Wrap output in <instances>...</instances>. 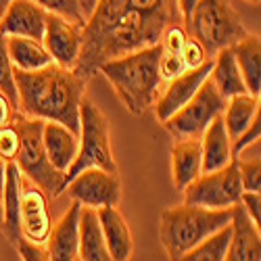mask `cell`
<instances>
[{
  "label": "cell",
  "mask_w": 261,
  "mask_h": 261,
  "mask_svg": "<svg viewBox=\"0 0 261 261\" xmlns=\"http://www.w3.org/2000/svg\"><path fill=\"white\" fill-rule=\"evenodd\" d=\"M171 25H182L178 0H96L73 71L88 82L105 61L157 44Z\"/></svg>",
  "instance_id": "6da1fadb"
},
{
  "label": "cell",
  "mask_w": 261,
  "mask_h": 261,
  "mask_svg": "<svg viewBox=\"0 0 261 261\" xmlns=\"http://www.w3.org/2000/svg\"><path fill=\"white\" fill-rule=\"evenodd\" d=\"M21 115L59 121L80 134V102L86 94V80L55 61L36 71L13 69Z\"/></svg>",
  "instance_id": "7a4b0ae2"
},
{
  "label": "cell",
  "mask_w": 261,
  "mask_h": 261,
  "mask_svg": "<svg viewBox=\"0 0 261 261\" xmlns=\"http://www.w3.org/2000/svg\"><path fill=\"white\" fill-rule=\"evenodd\" d=\"M159 59L161 42L105 61L98 67L132 115H144L148 109H153L161 92L163 80L159 71Z\"/></svg>",
  "instance_id": "3957f363"
},
{
  "label": "cell",
  "mask_w": 261,
  "mask_h": 261,
  "mask_svg": "<svg viewBox=\"0 0 261 261\" xmlns=\"http://www.w3.org/2000/svg\"><path fill=\"white\" fill-rule=\"evenodd\" d=\"M232 207L209 209L199 205H173L163 209L159 222V238L169 259H182L194 245L211 232L230 224Z\"/></svg>",
  "instance_id": "277c9868"
},
{
  "label": "cell",
  "mask_w": 261,
  "mask_h": 261,
  "mask_svg": "<svg viewBox=\"0 0 261 261\" xmlns=\"http://www.w3.org/2000/svg\"><path fill=\"white\" fill-rule=\"evenodd\" d=\"M182 25L186 34L205 48L207 57H213L222 48L234 46L249 34L230 0H197L190 17Z\"/></svg>",
  "instance_id": "5b68a950"
},
{
  "label": "cell",
  "mask_w": 261,
  "mask_h": 261,
  "mask_svg": "<svg viewBox=\"0 0 261 261\" xmlns=\"http://www.w3.org/2000/svg\"><path fill=\"white\" fill-rule=\"evenodd\" d=\"M80 144L73 163L65 171V182H69L75 173L86 167H100L107 171H119L111 148V123L100 107L86 96L80 102Z\"/></svg>",
  "instance_id": "8992f818"
},
{
  "label": "cell",
  "mask_w": 261,
  "mask_h": 261,
  "mask_svg": "<svg viewBox=\"0 0 261 261\" xmlns=\"http://www.w3.org/2000/svg\"><path fill=\"white\" fill-rule=\"evenodd\" d=\"M15 125L19 129V138H21L19 153L15 157L19 171L23 173L25 178H30L32 182H36L50 199L61 197L67 182H65V171L57 169L46 155L44 142H42V127H44V121L25 117L19 113L15 119Z\"/></svg>",
  "instance_id": "52a82bcc"
},
{
  "label": "cell",
  "mask_w": 261,
  "mask_h": 261,
  "mask_svg": "<svg viewBox=\"0 0 261 261\" xmlns=\"http://www.w3.org/2000/svg\"><path fill=\"white\" fill-rule=\"evenodd\" d=\"M226 100L228 98L215 88L211 77H207L199 86V90L192 94V98L163 121V127L176 140L178 138H201L207 125L217 115L224 113Z\"/></svg>",
  "instance_id": "ba28073f"
},
{
  "label": "cell",
  "mask_w": 261,
  "mask_h": 261,
  "mask_svg": "<svg viewBox=\"0 0 261 261\" xmlns=\"http://www.w3.org/2000/svg\"><path fill=\"white\" fill-rule=\"evenodd\" d=\"M184 203L209 209H224L238 203L243 194V182L236 159L215 171H201L184 190Z\"/></svg>",
  "instance_id": "9c48e42d"
},
{
  "label": "cell",
  "mask_w": 261,
  "mask_h": 261,
  "mask_svg": "<svg viewBox=\"0 0 261 261\" xmlns=\"http://www.w3.org/2000/svg\"><path fill=\"white\" fill-rule=\"evenodd\" d=\"M65 190L71 201L86 207H119L121 203V178L119 171H107L100 167H86L67 182Z\"/></svg>",
  "instance_id": "30bf717a"
},
{
  "label": "cell",
  "mask_w": 261,
  "mask_h": 261,
  "mask_svg": "<svg viewBox=\"0 0 261 261\" xmlns=\"http://www.w3.org/2000/svg\"><path fill=\"white\" fill-rule=\"evenodd\" d=\"M50 197L36 182L21 173L19 178V224L28 241L46 245L53 228Z\"/></svg>",
  "instance_id": "8fae6325"
},
{
  "label": "cell",
  "mask_w": 261,
  "mask_h": 261,
  "mask_svg": "<svg viewBox=\"0 0 261 261\" xmlns=\"http://www.w3.org/2000/svg\"><path fill=\"white\" fill-rule=\"evenodd\" d=\"M211 67H213V57L207 59L203 65H199V67L186 69L180 75L167 80L165 86H161V92L153 105L155 117L163 123L169 115L176 113L180 107H184L192 98V94L199 90V86L209 77Z\"/></svg>",
  "instance_id": "7c38bea8"
},
{
  "label": "cell",
  "mask_w": 261,
  "mask_h": 261,
  "mask_svg": "<svg viewBox=\"0 0 261 261\" xmlns=\"http://www.w3.org/2000/svg\"><path fill=\"white\" fill-rule=\"evenodd\" d=\"M82 30L80 25L71 23L69 19H65L57 13L46 15V28H44V38L42 44L48 50L50 59L57 65L73 69L80 50H82Z\"/></svg>",
  "instance_id": "4fadbf2b"
},
{
  "label": "cell",
  "mask_w": 261,
  "mask_h": 261,
  "mask_svg": "<svg viewBox=\"0 0 261 261\" xmlns=\"http://www.w3.org/2000/svg\"><path fill=\"white\" fill-rule=\"evenodd\" d=\"M46 15L48 11H44L34 0H13L0 19V32L5 36H23L42 42Z\"/></svg>",
  "instance_id": "5bb4252c"
},
{
  "label": "cell",
  "mask_w": 261,
  "mask_h": 261,
  "mask_svg": "<svg viewBox=\"0 0 261 261\" xmlns=\"http://www.w3.org/2000/svg\"><path fill=\"white\" fill-rule=\"evenodd\" d=\"M230 247L226 253L228 261H259L261 259V234L259 226L247 215L241 203L232 205L230 217Z\"/></svg>",
  "instance_id": "9a60e30c"
},
{
  "label": "cell",
  "mask_w": 261,
  "mask_h": 261,
  "mask_svg": "<svg viewBox=\"0 0 261 261\" xmlns=\"http://www.w3.org/2000/svg\"><path fill=\"white\" fill-rule=\"evenodd\" d=\"M80 209L82 203L73 201L71 207L61 215V220L53 224L46 251L53 261H75L80 259Z\"/></svg>",
  "instance_id": "2e32d148"
},
{
  "label": "cell",
  "mask_w": 261,
  "mask_h": 261,
  "mask_svg": "<svg viewBox=\"0 0 261 261\" xmlns=\"http://www.w3.org/2000/svg\"><path fill=\"white\" fill-rule=\"evenodd\" d=\"M96 213H98V222L102 228L109 257L115 261H127L134 253V236L125 222V217L117 207H100L96 209Z\"/></svg>",
  "instance_id": "e0dca14e"
},
{
  "label": "cell",
  "mask_w": 261,
  "mask_h": 261,
  "mask_svg": "<svg viewBox=\"0 0 261 261\" xmlns=\"http://www.w3.org/2000/svg\"><path fill=\"white\" fill-rule=\"evenodd\" d=\"M42 142H44L50 163L61 171H67V167L73 163L77 155V144H80L77 134L59 121H44Z\"/></svg>",
  "instance_id": "ac0fdd59"
},
{
  "label": "cell",
  "mask_w": 261,
  "mask_h": 261,
  "mask_svg": "<svg viewBox=\"0 0 261 261\" xmlns=\"http://www.w3.org/2000/svg\"><path fill=\"white\" fill-rule=\"evenodd\" d=\"M232 161V140L222 115H217L201 134V171H215Z\"/></svg>",
  "instance_id": "d6986e66"
},
{
  "label": "cell",
  "mask_w": 261,
  "mask_h": 261,
  "mask_svg": "<svg viewBox=\"0 0 261 261\" xmlns=\"http://www.w3.org/2000/svg\"><path fill=\"white\" fill-rule=\"evenodd\" d=\"M19 178H21V171L17 163L9 161L5 169V184H3V190H0V199H3V224L0 226L5 228L7 241L13 247H17L25 238L19 224Z\"/></svg>",
  "instance_id": "ffe728a7"
},
{
  "label": "cell",
  "mask_w": 261,
  "mask_h": 261,
  "mask_svg": "<svg viewBox=\"0 0 261 261\" xmlns=\"http://www.w3.org/2000/svg\"><path fill=\"white\" fill-rule=\"evenodd\" d=\"M201 173V138H178L171 146V176L184 190Z\"/></svg>",
  "instance_id": "44dd1931"
},
{
  "label": "cell",
  "mask_w": 261,
  "mask_h": 261,
  "mask_svg": "<svg viewBox=\"0 0 261 261\" xmlns=\"http://www.w3.org/2000/svg\"><path fill=\"white\" fill-rule=\"evenodd\" d=\"M238 69L243 73L247 92L259 96L261 92V38L259 34H247L232 46Z\"/></svg>",
  "instance_id": "7402d4cb"
},
{
  "label": "cell",
  "mask_w": 261,
  "mask_h": 261,
  "mask_svg": "<svg viewBox=\"0 0 261 261\" xmlns=\"http://www.w3.org/2000/svg\"><path fill=\"white\" fill-rule=\"evenodd\" d=\"M80 259L82 261H107L111 259L105 245L98 213L92 207L82 205L80 209Z\"/></svg>",
  "instance_id": "603a6c76"
},
{
  "label": "cell",
  "mask_w": 261,
  "mask_h": 261,
  "mask_svg": "<svg viewBox=\"0 0 261 261\" xmlns=\"http://www.w3.org/2000/svg\"><path fill=\"white\" fill-rule=\"evenodd\" d=\"M209 77L215 84V88L220 90L226 98L247 92V86H245L241 69H238V63H236V57L232 53V46L222 48V50H217L213 55V67H211Z\"/></svg>",
  "instance_id": "cb8c5ba5"
},
{
  "label": "cell",
  "mask_w": 261,
  "mask_h": 261,
  "mask_svg": "<svg viewBox=\"0 0 261 261\" xmlns=\"http://www.w3.org/2000/svg\"><path fill=\"white\" fill-rule=\"evenodd\" d=\"M7 50H9V59L13 63V69L36 71L40 67H46L48 63H53L44 44L38 40H32V38L7 36Z\"/></svg>",
  "instance_id": "d4e9b609"
},
{
  "label": "cell",
  "mask_w": 261,
  "mask_h": 261,
  "mask_svg": "<svg viewBox=\"0 0 261 261\" xmlns=\"http://www.w3.org/2000/svg\"><path fill=\"white\" fill-rule=\"evenodd\" d=\"M261 111L259 107V96H253L249 92L245 94H234L226 100V109L222 113L226 132L230 140L234 142L238 136L245 132V127L251 123V119Z\"/></svg>",
  "instance_id": "484cf974"
},
{
  "label": "cell",
  "mask_w": 261,
  "mask_h": 261,
  "mask_svg": "<svg viewBox=\"0 0 261 261\" xmlns=\"http://www.w3.org/2000/svg\"><path fill=\"white\" fill-rule=\"evenodd\" d=\"M230 236H232V228L230 224H226L224 228L211 232L207 238L199 245H194L182 259L188 261H224L228 247H230Z\"/></svg>",
  "instance_id": "4316f807"
},
{
  "label": "cell",
  "mask_w": 261,
  "mask_h": 261,
  "mask_svg": "<svg viewBox=\"0 0 261 261\" xmlns=\"http://www.w3.org/2000/svg\"><path fill=\"white\" fill-rule=\"evenodd\" d=\"M34 3H38L44 11L48 13H57L65 19H69L71 23L84 28L86 25V19H88V15H86L84 11V5L82 0H34Z\"/></svg>",
  "instance_id": "83f0119b"
},
{
  "label": "cell",
  "mask_w": 261,
  "mask_h": 261,
  "mask_svg": "<svg viewBox=\"0 0 261 261\" xmlns=\"http://www.w3.org/2000/svg\"><path fill=\"white\" fill-rule=\"evenodd\" d=\"M0 92L7 94L15 105L19 102L17 86H15V73H13V63L9 59L7 50V36L0 32Z\"/></svg>",
  "instance_id": "f1b7e54d"
},
{
  "label": "cell",
  "mask_w": 261,
  "mask_h": 261,
  "mask_svg": "<svg viewBox=\"0 0 261 261\" xmlns=\"http://www.w3.org/2000/svg\"><path fill=\"white\" fill-rule=\"evenodd\" d=\"M19 144H21V138H19V129H17L15 121L0 127V157L7 163L15 161V157L19 153Z\"/></svg>",
  "instance_id": "f546056e"
},
{
  "label": "cell",
  "mask_w": 261,
  "mask_h": 261,
  "mask_svg": "<svg viewBox=\"0 0 261 261\" xmlns=\"http://www.w3.org/2000/svg\"><path fill=\"white\" fill-rule=\"evenodd\" d=\"M261 138V111L251 119V123L245 127V132L232 142V157H236L245 146H249L251 142H257Z\"/></svg>",
  "instance_id": "4dcf8cb0"
},
{
  "label": "cell",
  "mask_w": 261,
  "mask_h": 261,
  "mask_svg": "<svg viewBox=\"0 0 261 261\" xmlns=\"http://www.w3.org/2000/svg\"><path fill=\"white\" fill-rule=\"evenodd\" d=\"M182 57H184V65H186V69H194V67H199V65H203L207 59H211V57H207L205 48H203V46H201L199 42L194 40L192 36H188V38H186V42H184Z\"/></svg>",
  "instance_id": "1f68e13d"
},
{
  "label": "cell",
  "mask_w": 261,
  "mask_h": 261,
  "mask_svg": "<svg viewBox=\"0 0 261 261\" xmlns=\"http://www.w3.org/2000/svg\"><path fill=\"white\" fill-rule=\"evenodd\" d=\"M238 203L245 207L247 215L259 226V217H261V197H259V192H255V190H243Z\"/></svg>",
  "instance_id": "d6a6232c"
},
{
  "label": "cell",
  "mask_w": 261,
  "mask_h": 261,
  "mask_svg": "<svg viewBox=\"0 0 261 261\" xmlns=\"http://www.w3.org/2000/svg\"><path fill=\"white\" fill-rule=\"evenodd\" d=\"M17 115H19L17 105H15L7 94L0 92V127L13 123V121L17 119Z\"/></svg>",
  "instance_id": "836d02e7"
},
{
  "label": "cell",
  "mask_w": 261,
  "mask_h": 261,
  "mask_svg": "<svg viewBox=\"0 0 261 261\" xmlns=\"http://www.w3.org/2000/svg\"><path fill=\"white\" fill-rule=\"evenodd\" d=\"M194 5H197V0H178V7H180V13H182V23L190 17V11H192Z\"/></svg>",
  "instance_id": "e575fe53"
},
{
  "label": "cell",
  "mask_w": 261,
  "mask_h": 261,
  "mask_svg": "<svg viewBox=\"0 0 261 261\" xmlns=\"http://www.w3.org/2000/svg\"><path fill=\"white\" fill-rule=\"evenodd\" d=\"M5 169H7V161L0 157V190H3V184H5Z\"/></svg>",
  "instance_id": "d590c367"
},
{
  "label": "cell",
  "mask_w": 261,
  "mask_h": 261,
  "mask_svg": "<svg viewBox=\"0 0 261 261\" xmlns=\"http://www.w3.org/2000/svg\"><path fill=\"white\" fill-rule=\"evenodd\" d=\"M82 5H84V11H86V15H90L92 7L96 5V0H82Z\"/></svg>",
  "instance_id": "8d00e7d4"
},
{
  "label": "cell",
  "mask_w": 261,
  "mask_h": 261,
  "mask_svg": "<svg viewBox=\"0 0 261 261\" xmlns=\"http://www.w3.org/2000/svg\"><path fill=\"white\" fill-rule=\"evenodd\" d=\"M11 3H13V0H0V19H3V15L7 13V9H9Z\"/></svg>",
  "instance_id": "74e56055"
},
{
  "label": "cell",
  "mask_w": 261,
  "mask_h": 261,
  "mask_svg": "<svg viewBox=\"0 0 261 261\" xmlns=\"http://www.w3.org/2000/svg\"><path fill=\"white\" fill-rule=\"evenodd\" d=\"M0 224H3V199H0Z\"/></svg>",
  "instance_id": "f35d334b"
},
{
  "label": "cell",
  "mask_w": 261,
  "mask_h": 261,
  "mask_svg": "<svg viewBox=\"0 0 261 261\" xmlns=\"http://www.w3.org/2000/svg\"><path fill=\"white\" fill-rule=\"evenodd\" d=\"M249 3H259V0H249Z\"/></svg>",
  "instance_id": "ab89813d"
}]
</instances>
